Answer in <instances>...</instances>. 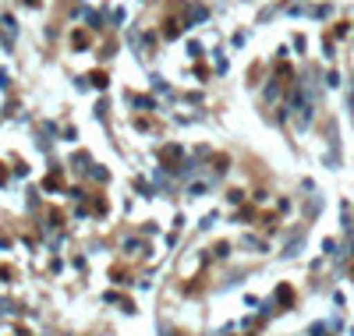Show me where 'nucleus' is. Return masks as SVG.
Returning a JSON list of instances; mask_svg holds the SVG:
<instances>
[]
</instances>
